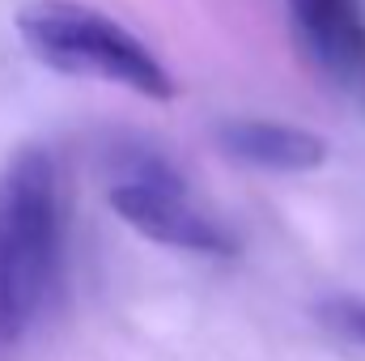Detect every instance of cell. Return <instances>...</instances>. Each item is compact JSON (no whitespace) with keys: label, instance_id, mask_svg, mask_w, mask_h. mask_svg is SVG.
I'll return each instance as SVG.
<instances>
[{"label":"cell","instance_id":"cell-1","mask_svg":"<svg viewBox=\"0 0 365 361\" xmlns=\"http://www.w3.org/2000/svg\"><path fill=\"white\" fill-rule=\"evenodd\" d=\"M64 247L60 175L47 149H21L0 171V340H17L43 310Z\"/></svg>","mask_w":365,"mask_h":361},{"label":"cell","instance_id":"cell-3","mask_svg":"<svg viewBox=\"0 0 365 361\" xmlns=\"http://www.w3.org/2000/svg\"><path fill=\"white\" fill-rule=\"evenodd\" d=\"M110 208L145 238L200 255H234V234L187 200V187L170 162L153 153L123 158V175L110 183Z\"/></svg>","mask_w":365,"mask_h":361},{"label":"cell","instance_id":"cell-6","mask_svg":"<svg viewBox=\"0 0 365 361\" xmlns=\"http://www.w3.org/2000/svg\"><path fill=\"white\" fill-rule=\"evenodd\" d=\"M319 323L331 336L365 349V298L361 293H336V298L319 302Z\"/></svg>","mask_w":365,"mask_h":361},{"label":"cell","instance_id":"cell-5","mask_svg":"<svg viewBox=\"0 0 365 361\" xmlns=\"http://www.w3.org/2000/svg\"><path fill=\"white\" fill-rule=\"evenodd\" d=\"M217 145L234 162H247L255 171L302 175V171H319L327 162L323 136L293 128V123H276V119H225L217 128Z\"/></svg>","mask_w":365,"mask_h":361},{"label":"cell","instance_id":"cell-4","mask_svg":"<svg viewBox=\"0 0 365 361\" xmlns=\"http://www.w3.org/2000/svg\"><path fill=\"white\" fill-rule=\"evenodd\" d=\"M302 51L365 106V9L361 0H289Z\"/></svg>","mask_w":365,"mask_h":361},{"label":"cell","instance_id":"cell-2","mask_svg":"<svg viewBox=\"0 0 365 361\" xmlns=\"http://www.w3.org/2000/svg\"><path fill=\"white\" fill-rule=\"evenodd\" d=\"M13 26L26 51L51 73L110 81L153 102H170L179 93L170 68L128 26L81 0H34L13 17Z\"/></svg>","mask_w":365,"mask_h":361}]
</instances>
